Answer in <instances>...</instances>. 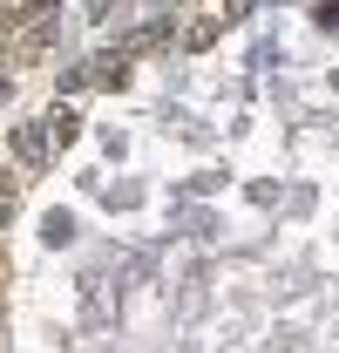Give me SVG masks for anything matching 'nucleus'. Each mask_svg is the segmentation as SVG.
I'll use <instances>...</instances> for the list:
<instances>
[{"instance_id": "obj_1", "label": "nucleus", "mask_w": 339, "mask_h": 353, "mask_svg": "<svg viewBox=\"0 0 339 353\" xmlns=\"http://www.w3.org/2000/svg\"><path fill=\"white\" fill-rule=\"evenodd\" d=\"M54 34H61V21H54V7H41V0H28V28H21V34H14L7 48H14L21 61H41Z\"/></svg>"}, {"instance_id": "obj_2", "label": "nucleus", "mask_w": 339, "mask_h": 353, "mask_svg": "<svg viewBox=\"0 0 339 353\" xmlns=\"http://www.w3.org/2000/svg\"><path fill=\"white\" fill-rule=\"evenodd\" d=\"M48 150H54V143H48V116H34V123H21V130H14V157H21L28 170H41Z\"/></svg>"}, {"instance_id": "obj_3", "label": "nucleus", "mask_w": 339, "mask_h": 353, "mask_svg": "<svg viewBox=\"0 0 339 353\" xmlns=\"http://www.w3.org/2000/svg\"><path fill=\"white\" fill-rule=\"evenodd\" d=\"M41 238H48V245H68V238H75V218H68V211H48V218H41Z\"/></svg>"}, {"instance_id": "obj_4", "label": "nucleus", "mask_w": 339, "mask_h": 353, "mask_svg": "<svg viewBox=\"0 0 339 353\" xmlns=\"http://www.w3.org/2000/svg\"><path fill=\"white\" fill-rule=\"evenodd\" d=\"M68 136H75V109H48V143L61 150Z\"/></svg>"}, {"instance_id": "obj_5", "label": "nucleus", "mask_w": 339, "mask_h": 353, "mask_svg": "<svg viewBox=\"0 0 339 353\" xmlns=\"http://www.w3.org/2000/svg\"><path fill=\"white\" fill-rule=\"evenodd\" d=\"M7 218H14V211H7V197H0V231H7Z\"/></svg>"}, {"instance_id": "obj_6", "label": "nucleus", "mask_w": 339, "mask_h": 353, "mask_svg": "<svg viewBox=\"0 0 339 353\" xmlns=\"http://www.w3.org/2000/svg\"><path fill=\"white\" fill-rule=\"evenodd\" d=\"M7 95H14V82H7V75H0V102H7Z\"/></svg>"}]
</instances>
